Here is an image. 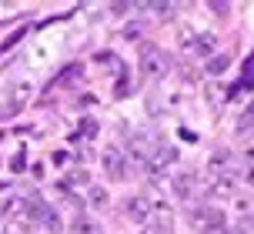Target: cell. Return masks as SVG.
Here are the masks:
<instances>
[{"mask_svg":"<svg viewBox=\"0 0 254 234\" xmlns=\"http://www.w3.org/2000/svg\"><path fill=\"white\" fill-rule=\"evenodd\" d=\"M137 67H140V77L147 80H157L161 74H167V67H171V57H167L157 44L151 40H144L140 44V54H137Z\"/></svg>","mask_w":254,"mask_h":234,"instance_id":"cell-1","label":"cell"},{"mask_svg":"<svg viewBox=\"0 0 254 234\" xmlns=\"http://www.w3.org/2000/svg\"><path fill=\"white\" fill-rule=\"evenodd\" d=\"M228 234H248V224H238V228H231Z\"/></svg>","mask_w":254,"mask_h":234,"instance_id":"cell-23","label":"cell"},{"mask_svg":"<svg viewBox=\"0 0 254 234\" xmlns=\"http://www.w3.org/2000/svg\"><path fill=\"white\" fill-rule=\"evenodd\" d=\"M3 137H7V134H3V130H0V144H3Z\"/></svg>","mask_w":254,"mask_h":234,"instance_id":"cell-24","label":"cell"},{"mask_svg":"<svg viewBox=\"0 0 254 234\" xmlns=\"http://www.w3.org/2000/svg\"><path fill=\"white\" fill-rule=\"evenodd\" d=\"M111 10H114L117 17H124V13H130V10H134V3H111Z\"/></svg>","mask_w":254,"mask_h":234,"instance_id":"cell-18","label":"cell"},{"mask_svg":"<svg viewBox=\"0 0 254 234\" xmlns=\"http://www.w3.org/2000/svg\"><path fill=\"white\" fill-rule=\"evenodd\" d=\"M67 187H70V184H90V174H87V168H74L70 171V174H67Z\"/></svg>","mask_w":254,"mask_h":234,"instance_id":"cell-14","label":"cell"},{"mask_svg":"<svg viewBox=\"0 0 254 234\" xmlns=\"http://www.w3.org/2000/svg\"><path fill=\"white\" fill-rule=\"evenodd\" d=\"M244 80H248V84H254V57L244 64Z\"/></svg>","mask_w":254,"mask_h":234,"instance_id":"cell-19","label":"cell"},{"mask_svg":"<svg viewBox=\"0 0 254 234\" xmlns=\"http://www.w3.org/2000/svg\"><path fill=\"white\" fill-rule=\"evenodd\" d=\"M137 34H140V24H130V27H124V37H130V40H134Z\"/></svg>","mask_w":254,"mask_h":234,"instance_id":"cell-20","label":"cell"},{"mask_svg":"<svg viewBox=\"0 0 254 234\" xmlns=\"http://www.w3.org/2000/svg\"><path fill=\"white\" fill-rule=\"evenodd\" d=\"M244 181H248V184H251V187H254V164H251V168H248V171H244Z\"/></svg>","mask_w":254,"mask_h":234,"instance_id":"cell-22","label":"cell"},{"mask_svg":"<svg viewBox=\"0 0 254 234\" xmlns=\"http://www.w3.org/2000/svg\"><path fill=\"white\" fill-rule=\"evenodd\" d=\"M234 208H238V214H241V218H248V214L254 211V204H251V201H244V197H234Z\"/></svg>","mask_w":254,"mask_h":234,"instance_id":"cell-15","label":"cell"},{"mask_svg":"<svg viewBox=\"0 0 254 234\" xmlns=\"http://www.w3.org/2000/svg\"><path fill=\"white\" fill-rule=\"evenodd\" d=\"M171 187H174V194H178L181 201H188V197H194V191H197V174H194V171H178V174L171 177Z\"/></svg>","mask_w":254,"mask_h":234,"instance_id":"cell-5","label":"cell"},{"mask_svg":"<svg viewBox=\"0 0 254 234\" xmlns=\"http://www.w3.org/2000/svg\"><path fill=\"white\" fill-rule=\"evenodd\" d=\"M24 164H27V154H24V151H17V154H13V161H10V168L13 171H24Z\"/></svg>","mask_w":254,"mask_h":234,"instance_id":"cell-17","label":"cell"},{"mask_svg":"<svg viewBox=\"0 0 254 234\" xmlns=\"http://www.w3.org/2000/svg\"><path fill=\"white\" fill-rule=\"evenodd\" d=\"M228 164H231V151H214L211 154V171L214 174H221V171L228 174Z\"/></svg>","mask_w":254,"mask_h":234,"instance_id":"cell-10","label":"cell"},{"mask_svg":"<svg viewBox=\"0 0 254 234\" xmlns=\"http://www.w3.org/2000/svg\"><path fill=\"white\" fill-rule=\"evenodd\" d=\"M211 10H214L217 17H224V13H228V3H211Z\"/></svg>","mask_w":254,"mask_h":234,"instance_id":"cell-21","label":"cell"},{"mask_svg":"<svg viewBox=\"0 0 254 234\" xmlns=\"http://www.w3.org/2000/svg\"><path fill=\"white\" fill-rule=\"evenodd\" d=\"M161 144V137H157V130H151V127H144V130H137L134 137H130V154L137 157V161H147L151 157V151Z\"/></svg>","mask_w":254,"mask_h":234,"instance_id":"cell-3","label":"cell"},{"mask_svg":"<svg viewBox=\"0 0 254 234\" xmlns=\"http://www.w3.org/2000/svg\"><path fill=\"white\" fill-rule=\"evenodd\" d=\"M228 64H231V54H217V57H211V60H207V70H211V74H224V70H228Z\"/></svg>","mask_w":254,"mask_h":234,"instance_id":"cell-11","label":"cell"},{"mask_svg":"<svg viewBox=\"0 0 254 234\" xmlns=\"http://www.w3.org/2000/svg\"><path fill=\"white\" fill-rule=\"evenodd\" d=\"M24 201H20V197H7V204H3V208H0V214H3V218H20V214H24Z\"/></svg>","mask_w":254,"mask_h":234,"instance_id":"cell-9","label":"cell"},{"mask_svg":"<svg viewBox=\"0 0 254 234\" xmlns=\"http://www.w3.org/2000/svg\"><path fill=\"white\" fill-rule=\"evenodd\" d=\"M80 134H87V137H94V134H97V124H94V120H80Z\"/></svg>","mask_w":254,"mask_h":234,"instance_id":"cell-16","label":"cell"},{"mask_svg":"<svg viewBox=\"0 0 254 234\" xmlns=\"http://www.w3.org/2000/svg\"><path fill=\"white\" fill-rule=\"evenodd\" d=\"M101 161H104L107 177H114V181H121V177H124V151H121V147H107Z\"/></svg>","mask_w":254,"mask_h":234,"instance_id":"cell-6","label":"cell"},{"mask_svg":"<svg viewBox=\"0 0 254 234\" xmlns=\"http://www.w3.org/2000/svg\"><path fill=\"white\" fill-rule=\"evenodd\" d=\"M217 47V37L214 34H197V37L190 40V51L197 54V57H207V54H214Z\"/></svg>","mask_w":254,"mask_h":234,"instance_id":"cell-7","label":"cell"},{"mask_svg":"<svg viewBox=\"0 0 254 234\" xmlns=\"http://www.w3.org/2000/svg\"><path fill=\"white\" fill-rule=\"evenodd\" d=\"M70 231H74V234H104L101 228H97V224H94V221H87V218H77V221H74V228H70Z\"/></svg>","mask_w":254,"mask_h":234,"instance_id":"cell-13","label":"cell"},{"mask_svg":"<svg viewBox=\"0 0 254 234\" xmlns=\"http://www.w3.org/2000/svg\"><path fill=\"white\" fill-rule=\"evenodd\" d=\"M87 194H90V208H97V211H104L107 204H111V201H107V191H104V187H90Z\"/></svg>","mask_w":254,"mask_h":234,"instance_id":"cell-12","label":"cell"},{"mask_svg":"<svg viewBox=\"0 0 254 234\" xmlns=\"http://www.w3.org/2000/svg\"><path fill=\"white\" fill-rule=\"evenodd\" d=\"M234 194V184H231V177L224 174V177H214V184H211V197H231Z\"/></svg>","mask_w":254,"mask_h":234,"instance_id":"cell-8","label":"cell"},{"mask_svg":"<svg viewBox=\"0 0 254 234\" xmlns=\"http://www.w3.org/2000/svg\"><path fill=\"white\" fill-rule=\"evenodd\" d=\"M174 161H178V147L161 141V144L151 151V157L144 161V168H147V174H151V177H161V174H164V171L171 168Z\"/></svg>","mask_w":254,"mask_h":234,"instance_id":"cell-2","label":"cell"},{"mask_svg":"<svg viewBox=\"0 0 254 234\" xmlns=\"http://www.w3.org/2000/svg\"><path fill=\"white\" fill-rule=\"evenodd\" d=\"M124 214H127L134 224H147V221H151V201H147L144 194L124 197Z\"/></svg>","mask_w":254,"mask_h":234,"instance_id":"cell-4","label":"cell"}]
</instances>
